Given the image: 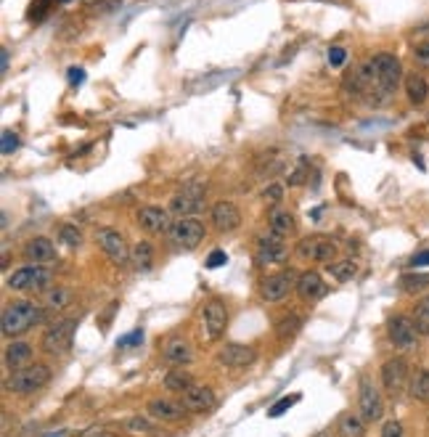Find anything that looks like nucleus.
Masks as SVG:
<instances>
[{
  "mask_svg": "<svg viewBox=\"0 0 429 437\" xmlns=\"http://www.w3.org/2000/svg\"><path fill=\"white\" fill-rule=\"evenodd\" d=\"M130 263H133V268L140 271V273L151 271V265H154V246H151L149 242H138V244L130 249Z\"/></svg>",
  "mask_w": 429,
  "mask_h": 437,
  "instance_id": "27",
  "label": "nucleus"
},
{
  "mask_svg": "<svg viewBox=\"0 0 429 437\" xmlns=\"http://www.w3.org/2000/svg\"><path fill=\"white\" fill-rule=\"evenodd\" d=\"M345 62H347V51H345V48H340V45L329 48V64L331 67H342Z\"/></svg>",
  "mask_w": 429,
  "mask_h": 437,
  "instance_id": "43",
  "label": "nucleus"
},
{
  "mask_svg": "<svg viewBox=\"0 0 429 437\" xmlns=\"http://www.w3.org/2000/svg\"><path fill=\"white\" fill-rule=\"evenodd\" d=\"M180 397H183V408L191 414H207L218 406V395L207 385H191L186 392H180Z\"/></svg>",
  "mask_w": 429,
  "mask_h": 437,
  "instance_id": "16",
  "label": "nucleus"
},
{
  "mask_svg": "<svg viewBox=\"0 0 429 437\" xmlns=\"http://www.w3.org/2000/svg\"><path fill=\"white\" fill-rule=\"evenodd\" d=\"M50 281H53V273L45 265H24L6 278V286L11 292H48Z\"/></svg>",
  "mask_w": 429,
  "mask_h": 437,
  "instance_id": "4",
  "label": "nucleus"
},
{
  "mask_svg": "<svg viewBox=\"0 0 429 437\" xmlns=\"http://www.w3.org/2000/svg\"><path fill=\"white\" fill-rule=\"evenodd\" d=\"M413 324L419 329V334L429 336V297H424L416 310H413Z\"/></svg>",
  "mask_w": 429,
  "mask_h": 437,
  "instance_id": "35",
  "label": "nucleus"
},
{
  "mask_svg": "<svg viewBox=\"0 0 429 437\" xmlns=\"http://www.w3.org/2000/svg\"><path fill=\"white\" fill-rule=\"evenodd\" d=\"M387 336L398 350H413L419 345V329L408 315H392L387 321Z\"/></svg>",
  "mask_w": 429,
  "mask_h": 437,
  "instance_id": "11",
  "label": "nucleus"
},
{
  "mask_svg": "<svg viewBox=\"0 0 429 437\" xmlns=\"http://www.w3.org/2000/svg\"><path fill=\"white\" fill-rule=\"evenodd\" d=\"M170 242L178 249H196V246L204 242V236H207V228L201 220L196 217H178V220H172V228H170Z\"/></svg>",
  "mask_w": 429,
  "mask_h": 437,
  "instance_id": "7",
  "label": "nucleus"
},
{
  "mask_svg": "<svg viewBox=\"0 0 429 437\" xmlns=\"http://www.w3.org/2000/svg\"><path fill=\"white\" fill-rule=\"evenodd\" d=\"M24 260L32 265H50L56 260V246L45 236H35L24 244Z\"/></svg>",
  "mask_w": 429,
  "mask_h": 437,
  "instance_id": "20",
  "label": "nucleus"
},
{
  "mask_svg": "<svg viewBox=\"0 0 429 437\" xmlns=\"http://www.w3.org/2000/svg\"><path fill=\"white\" fill-rule=\"evenodd\" d=\"M0 67H3V72H9V51L6 48H3V64Z\"/></svg>",
  "mask_w": 429,
  "mask_h": 437,
  "instance_id": "50",
  "label": "nucleus"
},
{
  "mask_svg": "<svg viewBox=\"0 0 429 437\" xmlns=\"http://www.w3.org/2000/svg\"><path fill=\"white\" fill-rule=\"evenodd\" d=\"M297 297H300L302 302H318L321 297L326 295V284H323V278H321V273H316V271H305V273H300V278H297Z\"/></svg>",
  "mask_w": 429,
  "mask_h": 437,
  "instance_id": "21",
  "label": "nucleus"
},
{
  "mask_svg": "<svg viewBox=\"0 0 429 437\" xmlns=\"http://www.w3.org/2000/svg\"><path fill=\"white\" fill-rule=\"evenodd\" d=\"M408 390H411V397H413V400L429 403V371L427 368H421V371H416V374L411 376Z\"/></svg>",
  "mask_w": 429,
  "mask_h": 437,
  "instance_id": "31",
  "label": "nucleus"
},
{
  "mask_svg": "<svg viewBox=\"0 0 429 437\" xmlns=\"http://www.w3.org/2000/svg\"><path fill=\"white\" fill-rule=\"evenodd\" d=\"M286 181H289V186H302V183H305V181H308V162L302 159V162L297 164V170H294V173H289V178H286Z\"/></svg>",
  "mask_w": 429,
  "mask_h": 437,
  "instance_id": "41",
  "label": "nucleus"
},
{
  "mask_svg": "<svg viewBox=\"0 0 429 437\" xmlns=\"http://www.w3.org/2000/svg\"><path fill=\"white\" fill-rule=\"evenodd\" d=\"M146 411L154 421H178L183 416V403H175L167 397H154V400H149Z\"/></svg>",
  "mask_w": 429,
  "mask_h": 437,
  "instance_id": "23",
  "label": "nucleus"
},
{
  "mask_svg": "<svg viewBox=\"0 0 429 437\" xmlns=\"http://www.w3.org/2000/svg\"><path fill=\"white\" fill-rule=\"evenodd\" d=\"M411 265L413 268H421V265H429V249H424V252L413 254V260H411Z\"/></svg>",
  "mask_w": 429,
  "mask_h": 437,
  "instance_id": "48",
  "label": "nucleus"
},
{
  "mask_svg": "<svg viewBox=\"0 0 429 437\" xmlns=\"http://www.w3.org/2000/svg\"><path fill=\"white\" fill-rule=\"evenodd\" d=\"M366 419L360 416V414H342L340 416V424H337V435L340 437H366Z\"/></svg>",
  "mask_w": 429,
  "mask_h": 437,
  "instance_id": "26",
  "label": "nucleus"
},
{
  "mask_svg": "<svg viewBox=\"0 0 429 437\" xmlns=\"http://www.w3.org/2000/svg\"><path fill=\"white\" fill-rule=\"evenodd\" d=\"M59 3H72V0H59Z\"/></svg>",
  "mask_w": 429,
  "mask_h": 437,
  "instance_id": "51",
  "label": "nucleus"
},
{
  "mask_svg": "<svg viewBox=\"0 0 429 437\" xmlns=\"http://www.w3.org/2000/svg\"><path fill=\"white\" fill-rule=\"evenodd\" d=\"M297 400H300V395H291V397H281L279 403H276V406L270 408L268 411V416H281V414H284V411H289L291 406H294V403H297Z\"/></svg>",
  "mask_w": 429,
  "mask_h": 437,
  "instance_id": "40",
  "label": "nucleus"
},
{
  "mask_svg": "<svg viewBox=\"0 0 429 437\" xmlns=\"http://www.w3.org/2000/svg\"><path fill=\"white\" fill-rule=\"evenodd\" d=\"M286 244H284V236H260L257 246H255V263L257 265H279L286 260Z\"/></svg>",
  "mask_w": 429,
  "mask_h": 437,
  "instance_id": "15",
  "label": "nucleus"
},
{
  "mask_svg": "<svg viewBox=\"0 0 429 437\" xmlns=\"http://www.w3.org/2000/svg\"><path fill=\"white\" fill-rule=\"evenodd\" d=\"M281 199H284V186L281 183H270L262 188V202L268 204V207H279Z\"/></svg>",
  "mask_w": 429,
  "mask_h": 437,
  "instance_id": "38",
  "label": "nucleus"
},
{
  "mask_svg": "<svg viewBox=\"0 0 429 437\" xmlns=\"http://www.w3.org/2000/svg\"><path fill=\"white\" fill-rule=\"evenodd\" d=\"M302 329V318L300 315H286V318H281L279 326H276V334H279L281 342H286L291 336H297Z\"/></svg>",
  "mask_w": 429,
  "mask_h": 437,
  "instance_id": "33",
  "label": "nucleus"
},
{
  "mask_svg": "<svg viewBox=\"0 0 429 437\" xmlns=\"http://www.w3.org/2000/svg\"><path fill=\"white\" fill-rule=\"evenodd\" d=\"M204 191H207V186H204V183L183 186V188H180V191L172 196L170 210L178 215V217H194V215H196L201 207H204Z\"/></svg>",
  "mask_w": 429,
  "mask_h": 437,
  "instance_id": "10",
  "label": "nucleus"
},
{
  "mask_svg": "<svg viewBox=\"0 0 429 437\" xmlns=\"http://www.w3.org/2000/svg\"><path fill=\"white\" fill-rule=\"evenodd\" d=\"M74 331H77V318H61L56 324H50L40 339L43 353H48V356L69 353L72 342H74Z\"/></svg>",
  "mask_w": 429,
  "mask_h": 437,
  "instance_id": "5",
  "label": "nucleus"
},
{
  "mask_svg": "<svg viewBox=\"0 0 429 437\" xmlns=\"http://www.w3.org/2000/svg\"><path fill=\"white\" fill-rule=\"evenodd\" d=\"M413 59H416L421 67H429V42H421V45H416V51H413Z\"/></svg>",
  "mask_w": 429,
  "mask_h": 437,
  "instance_id": "46",
  "label": "nucleus"
},
{
  "mask_svg": "<svg viewBox=\"0 0 429 437\" xmlns=\"http://www.w3.org/2000/svg\"><path fill=\"white\" fill-rule=\"evenodd\" d=\"M408 361L406 358H389L381 366V385L389 395H400L408 387Z\"/></svg>",
  "mask_w": 429,
  "mask_h": 437,
  "instance_id": "13",
  "label": "nucleus"
},
{
  "mask_svg": "<svg viewBox=\"0 0 429 437\" xmlns=\"http://www.w3.org/2000/svg\"><path fill=\"white\" fill-rule=\"evenodd\" d=\"M201 329H204V336L210 342H218L220 336L225 334V326H228V307L223 305V300L212 297L204 302V310H201Z\"/></svg>",
  "mask_w": 429,
  "mask_h": 437,
  "instance_id": "9",
  "label": "nucleus"
},
{
  "mask_svg": "<svg viewBox=\"0 0 429 437\" xmlns=\"http://www.w3.org/2000/svg\"><path fill=\"white\" fill-rule=\"evenodd\" d=\"M358 411L369 424H374V421H379V419L384 416V400H381L379 390L371 385L369 379H360Z\"/></svg>",
  "mask_w": 429,
  "mask_h": 437,
  "instance_id": "12",
  "label": "nucleus"
},
{
  "mask_svg": "<svg viewBox=\"0 0 429 437\" xmlns=\"http://www.w3.org/2000/svg\"><path fill=\"white\" fill-rule=\"evenodd\" d=\"M69 302H72V292L64 289V286H50L48 292H45V300H43V305L50 307V310H64Z\"/></svg>",
  "mask_w": 429,
  "mask_h": 437,
  "instance_id": "32",
  "label": "nucleus"
},
{
  "mask_svg": "<svg viewBox=\"0 0 429 437\" xmlns=\"http://www.w3.org/2000/svg\"><path fill=\"white\" fill-rule=\"evenodd\" d=\"M268 228H270V234H276V236H289V234H294L297 223H294V215L291 212L276 210V212H270V217H268Z\"/></svg>",
  "mask_w": 429,
  "mask_h": 437,
  "instance_id": "28",
  "label": "nucleus"
},
{
  "mask_svg": "<svg viewBox=\"0 0 429 437\" xmlns=\"http://www.w3.org/2000/svg\"><path fill=\"white\" fill-rule=\"evenodd\" d=\"M400 289L408 295L424 292V289H429V273H406L400 278Z\"/></svg>",
  "mask_w": 429,
  "mask_h": 437,
  "instance_id": "34",
  "label": "nucleus"
},
{
  "mask_svg": "<svg viewBox=\"0 0 429 437\" xmlns=\"http://www.w3.org/2000/svg\"><path fill=\"white\" fill-rule=\"evenodd\" d=\"M48 3L50 0H32L30 6V19L32 21H43L48 16Z\"/></svg>",
  "mask_w": 429,
  "mask_h": 437,
  "instance_id": "39",
  "label": "nucleus"
},
{
  "mask_svg": "<svg viewBox=\"0 0 429 437\" xmlns=\"http://www.w3.org/2000/svg\"><path fill=\"white\" fill-rule=\"evenodd\" d=\"M210 220L215 225V231L220 234H230L241 225V210L233 202H218L210 210Z\"/></svg>",
  "mask_w": 429,
  "mask_h": 437,
  "instance_id": "19",
  "label": "nucleus"
},
{
  "mask_svg": "<svg viewBox=\"0 0 429 437\" xmlns=\"http://www.w3.org/2000/svg\"><path fill=\"white\" fill-rule=\"evenodd\" d=\"M329 273L334 281L347 284V281H352L355 273H358V263H355V260H334V263H329Z\"/></svg>",
  "mask_w": 429,
  "mask_h": 437,
  "instance_id": "30",
  "label": "nucleus"
},
{
  "mask_svg": "<svg viewBox=\"0 0 429 437\" xmlns=\"http://www.w3.org/2000/svg\"><path fill=\"white\" fill-rule=\"evenodd\" d=\"M228 263V254L223 252V249H215V252L207 257V268H220V265Z\"/></svg>",
  "mask_w": 429,
  "mask_h": 437,
  "instance_id": "45",
  "label": "nucleus"
},
{
  "mask_svg": "<svg viewBox=\"0 0 429 437\" xmlns=\"http://www.w3.org/2000/svg\"><path fill=\"white\" fill-rule=\"evenodd\" d=\"M371 98L369 101L374 106L389 101V96L398 91L400 77H403V67H400V59L392 56V53H377L371 59Z\"/></svg>",
  "mask_w": 429,
  "mask_h": 437,
  "instance_id": "1",
  "label": "nucleus"
},
{
  "mask_svg": "<svg viewBox=\"0 0 429 437\" xmlns=\"http://www.w3.org/2000/svg\"><path fill=\"white\" fill-rule=\"evenodd\" d=\"M427 429H429V424H427Z\"/></svg>",
  "mask_w": 429,
  "mask_h": 437,
  "instance_id": "52",
  "label": "nucleus"
},
{
  "mask_svg": "<svg viewBox=\"0 0 429 437\" xmlns=\"http://www.w3.org/2000/svg\"><path fill=\"white\" fill-rule=\"evenodd\" d=\"M96 244L109 254V260L114 265H125L130 260V249L125 244V236L120 231H114V228H99L96 231Z\"/></svg>",
  "mask_w": 429,
  "mask_h": 437,
  "instance_id": "14",
  "label": "nucleus"
},
{
  "mask_svg": "<svg viewBox=\"0 0 429 437\" xmlns=\"http://www.w3.org/2000/svg\"><path fill=\"white\" fill-rule=\"evenodd\" d=\"M381 437H403V427H400V421H387L384 427H381Z\"/></svg>",
  "mask_w": 429,
  "mask_h": 437,
  "instance_id": "44",
  "label": "nucleus"
},
{
  "mask_svg": "<svg viewBox=\"0 0 429 437\" xmlns=\"http://www.w3.org/2000/svg\"><path fill=\"white\" fill-rule=\"evenodd\" d=\"M85 437H117L114 432H109V429H88L85 432Z\"/></svg>",
  "mask_w": 429,
  "mask_h": 437,
  "instance_id": "49",
  "label": "nucleus"
},
{
  "mask_svg": "<svg viewBox=\"0 0 429 437\" xmlns=\"http://www.w3.org/2000/svg\"><path fill=\"white\" fill-rule=\"evenodd\" d=\"M340 246L331 236H305L300 244H297V257L305 263H334L337 260Z\"/></svg>",
  "mask_w": 429,
  "mask_h": 437,
  "instance_id": "6",
  "label": "nucleus"
},
{
  "mask_svg": "<svg viewBox=\"0 0 429 437\" xmlns=\"http://www.w3.org/2000/svg\"><path fill=\"white\" fill-rule=\"evenodd\" d=\"M257 361V350L252 345H225L218 350V363L225 368H247Z\"/></svg>",
  "mask_w": 429,
  "mask_h": 437,
  "instance_id": "18",
  "label": "nucleus"
},
{
  "mask_svg": "<svg viewBox=\"0 0 429 437\" xmlns=\"http://www.w3.org/2000/svg\"><path fill=\"white\" fill-rule=\"evenodd\" d=\"M67 80H69V85H80L85 80V69L82 67H69L67 69Z\"/></svg>",
  "mask_w": 429,
  "mask_h": 437,
  "instance_id": "47",
  "label": "nucleus"
},
{
  "mask_svg": "<svg viewBox=\"0 0 429 437\" xmlns=\"http://www.w3.org/2000/svg\"><path fill=\"white\" fill-rule=\"evenodd\" d=\"M406 96H408V101L413 106H421V103L429 98V82L424 74L419 72H411L408 77H406Z\"/></svg>",
  "mask_w": 429,
  "mask_h": 437,
  "instance_id": "25",
  "label": "nucleus"
},
{
  "mask_svg": "<svg viewBox=\"0 0 429 437\" xmlns=\"http://www.w3.org/2000/svg\"><path fill=\"white\" fill-rule=\"evenodd\" d=\"M3 361H6V366L11 368V371H16V368L27 366L32 361V345L30 342H11L9 347H6V353H3Z\"/></svg>",
  "mask_w": 429,
  "mask_h": 437,
  "instance_id": "24",
  "label": "nucleus"
},
{
  "mask_svg": "<svg viewBox=\"0 0 429 437\" xmlns=\"http://www.w3.org/2000/svg\"><path fill=\"white\" fill-rule=\"evenodd\" d=\"M125 429L133 432V435H154V432H157L149 419H140V416L128 419V421H125Z\"/></svg>",
  "mask_w": 429,
  "mask_h": 437,
  "instance_id": "37",
  "label": "nucleus"
},
{
  "mask_svg": "<svg viewBox=\"0 0 429 437\" xmlns=\"http://www.w3.org/2000/svg\"><path fill=\"white\" fill-rule=\"evenodd\" d=\"M191 385H194V376L183 366H175L165 374V390H170V392H186Z\"/></svg>",
  "mask_w": 429,
  "mask_h": 437,
  "instance_id": "29",
  "label": "nucleus"
},
{
  "mask_svg": "<svg viewBox=\"0 0 429 437\" xmlns=\"http://www.w3.org/2000/svg\"><path fill=\"white\" fill-rule=\"evenodd\" d=\"M135 220L138 225L151 236H162V234H170L172 228V220L167 210H162V207H140L138 215H135Z\"/></svg>",
  "mask_w": 429,
  "mask_h": 437,
  "instance_id": "17",
  "label": "nucleus"
},
{
  "mask_svg": "<svg viewBox=\"0 0 429 437\" xmlns=\"http://www.w3.org/2000/svg\"><path fill=\"white\" fill-rule=\"evenodd\" d=\"M16 149H19V135L13 130H6L3 132V154L9 157V154H13Z\"/></svg>",
  "mask_w": 429,
  "mask_h": 437,
  "instance_id": "42",
  "label": "nucleus"
},
{
  "mask_svg": "<svg viewBox=\"0 0 429 437\" xmlns=\"http://www.w3.org/2000/svg\"><path fill=\"white\" fill-rule=\"evenodd\" d=\"M162 358L167 363H172V366H189L191 358H194V350H191V345L183 336H172L162 347Z\"/></svg>",
  "mask_w": 429,
  "mask_h": 437,
  "instance_id": "22",
  "label": "nucleus"
},
{
  "mask_svg": "<svg viewBox=\"0 0 429 437\" xmlns=\"http://www.w3.org/2000/svg\"><path fill=\"white\" fill-rule=\"evenodd\" d=\"M50 366L48 363H27V366L11 371V376L6 379V390L16 392V395H30L38 392L50 382Z\"/></svg>",
  "mask_w": 429,
  "mask_h": 437,
  "instance_id": "3",
  "label": "nucleus"
},
{
  "mask_svg": "<svg viewBox=\"0 0 429 437\" xmlns=\"http://www.w3.org/2000/svg\"><path fill=\"white\" fill-rule=\"evenodd\" d=\"M297 278H300V273H294L291 268L279 271V273L262 278V284H260V295H262L265 302H281V300L289 297L291 289H297Z\"/></svg>",
  "mask_w": 429,
  "mask_h": 437,
  "instance_id": "8",
  "label": "nucleus"
},
{
  "mask_svg": "<svg viewBox=\"0 0 429 437\" xmlns=\"http://www.w3.org/2000/svg\"><path fill=\"white\" fill-rule=\"evenodd\" d=\"M43 321V310L40 305H35L30 300H16V302H9L6 310H3V318H0V331L3 336H21L27 334L32 326Z\"/></svg>",
  "mask_w": 429,
  "mask_h": 437,
  "instance_id": "2",
  "label": "nucleus"
},
{
  "mask_svg": "<svg viewBox=\"0 0 429 437\" xmlns=\"http://www.w3.org/2000/svg\"><path fill=\"white\" fill-rule=\"evenodd\" d=\"M59 242L64 246L74 249V246L82 244V234L77 231V225H61V228H59Z\"/></svg>",
  "mask_w": 429,
  "mask_h": 437,
  "instance_id": "36",
  "label": "nucleus"
}]
</instances>
